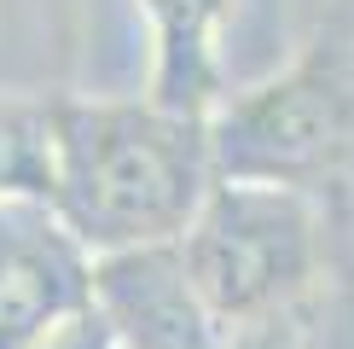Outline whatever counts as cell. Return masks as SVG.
<instances>
[{
    "mask_svg": "<svg viewBox=\"0 0 354 349\" xmlns=\"http://www.w3.org/2000/svg\"><path fill=\"white\" fill-rule=\"evenodd\" d=\"M227 349H285V338H279L273 326H256V332H232Z\"/></svg>",
    "mask_w": 354,
    "mask_h": 349,
    "instance_id": "9",
    "label": "cell"
},
{
    "mask_svg": "<svg viewBox=\"0 0 354 349\" xmlns=\"http://www.w3.org/2000/svg\"><path fill=\"white\" fill-rule=\"evenodd\" d=\"M314 256L308 198L273 181H221L180 239V262L227 338L273 326V314L314 280Z\"/></svg>",
    "mask_w": 354,
    "mask_h": 349,
    "instance_id": "2",
    "label": "cell"
},
{
    "mask_svg": "<svg viewBox=\"0 0 354 349\" xmlns=\"http://www.w3.org/2000/svg\"><path fill=\"white\" fill-rule=\"evenodd\" d=\"M53 116L58 99L0 93V204H53Z\"/></svg>",
    "mask_w": 354,
    "mask_h": 349,
    "instance_id": "7",
    "label": "cell"
},
{
    "mask_svg": "<svg viewBox=\"0 0 354 349\" xmlns=\"http://www.w3.org/2000/svg\"><path fill=\"white\" fill-rule=\"evenodd\" d=\"M209 140H215L221 181L290 186V174L326 163V152L343 140V99L319 76H285L215 111Z\"/></svg>",
    "mask_w": 354,
    "mask_h": 349,
    "instance_id": "3",
    "label": "cell"
},
{
    "mask_svg": "<svg viewBox=\"0 0 354 349\" xmlns=\"http://www.w3.org/2000/svg\"><path fill=\"white\" fill-rule=\"evenodd\" d=\"M87 314L116 349H227V332L203 309L180 244L99 256L87 268Z\"/></svg>",
    "mask_w": 354,
    "mask_h": 349,
    "instance_id": "4",
    "label": "cell"
},
{
    "mask_svg": "<svg viewBox=\"0 0 354 349\" xmlns=\"http://www.w3.org/2000/svg\"><path fill=\"white\" fill-rule=\"evenodd\" d=\"M47 349H116V343L99 332V320H93V314H82V320H70V326L58 332Z\"/></svg>",
    "mask_w": 354,
    "mask_h": 349,
    "instance_id": "8",
    "label": "cell"
},
{
    "mask_svg": "<svg viewBox=\"0 0 354 349\" xmlns=\"http://www.w3.org/2000/svg\"><path fill=\"white\" fill-rule=\"evenodd\" d=\"M215 186L209 116L157 99H58L47 210L87 262L180 244Z\"/></svg>",
    "mask_w": 354,
    "mask_h": 349,
    "instance_id": "1",
    "label": "cell"
},
{
    "mask_svg": "<svg viewBox=\"0 0 354 349\" xmlns=\"http://www.w3.org/2000/svg\"><path fill=\"white\" fill-rule=\"evenodd\" d=\"M157 18V82L145 99L186 116H209L215 64H209V24L215 0H151Z\"/></svg>",
    "mask_w": 354,
    "mask_h": 349,
    "instance_id": "6",
    "label": "cell"
},
{
    "mask_svg": "<svg viewBox=\"0 0 354 349\" xmlns=\"http://www.w3.org/2000/svg\"><path fill=\"white\" fill-rule=\"evenodd\" d=\"M87 262L41 204H0V349H47L87 314Z\"/></svg>",
    "mask_w": 354,
    "mask_h": 349,
    "instance_id": "5",
    "label": "cell"
}]
</instances>
